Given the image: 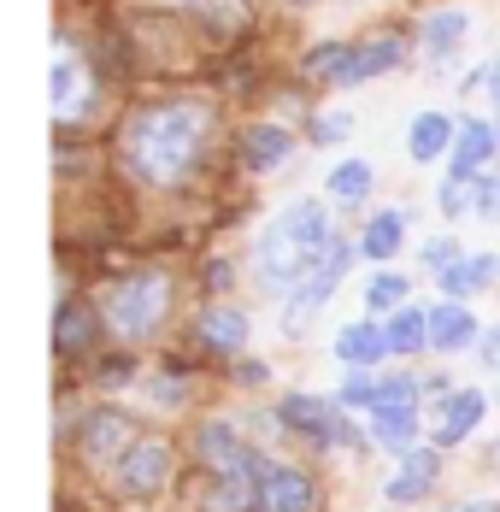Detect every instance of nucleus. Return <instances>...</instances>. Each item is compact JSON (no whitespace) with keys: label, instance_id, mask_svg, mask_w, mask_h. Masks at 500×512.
<instances>
[{"label":"nucleus","instance_id":"4be33fe9","mask_svg":"<svg viewBox=\"0 0 500 512\" xmlns=\"http://www.w3.org/2000/svg\"><path fill=\"white\" fill-rule=\"evenodd\" d=\"M200 454L218 465V471H236V465L248 460V442L236 436V424H206L200 430Z\"/></svg>","mask_w":500,"mask_h":512},{"label":"nucleus","instance_id":"f257e3e1","mask_svg":"<svg viewBox=\"0 0 500 512\" xmlns=\"http://www.w3.org/2000/svg\"><path fill=\"white\" fill-rule=\"evenodd\" d=\"M118 148H124V165H130L142 183L177 189V183L195 171L200 148H206V106H195V101L142 106V112L124 124Z\"/></svg>","mask_w":500,"mask_h":512},{"label":"nucleus","instance_id":"423d86ee","mask_svg":"<svg viewBox=\"0 0 500 512\" xmlns=\"http://www.w3.org/2000/svg\"><path fill=\"white\" fill-rule=\"evenodd\" d=\"M130 448H136V436H130V418L124 412H89L83 418V460L100 465V460H112V454L124 460Z\"/></svg>","mask_w":500,"mask_h":512},{"label":"nucleus","instance_id":"20e7f679","mask_svg":"<svg viewBox=\"0 0 500 512\" xmlns=\"http://www.w3.org/2000/svg\"><path fill=\"white\" fill-rule=\"evenodd\" d=\"M277 224H283L300 248H306V259H312V265H324V259H330V248L342 242V236L330 230V212H324V201H289L283 212H277Z\"/></svg>","mask_w":500,"mask_h":512},{"label":"nucleus","instance_id":"ea45409f","mask_svg":"<svg viewBox=\"0 0 500 512\" xmlns=\"http://www.w3.org/2000/svg\"><path fill=\"white\" fill-rule=\"evenodd\" d=\"M489 460H495V471H500V442H495V454H489Z\"/></svg>","mask_w":500,"mask_h":512},{"label":"nucleus","instance_id":"b1692460","mask_svg":"<svg viewBox=\"0 0 500 512\" xmlns=\"http://www.w3.org/2000/svg\"><path fill=\"white\" fill-rule=\"evenodd\" d=\"M412 430H418V412L412 407H371V436H377L383 448H406Z\"/></svg>","mask_w":500,"mask_h":512},{"label":"nucleus","instance_id":"412c9836","mask_svg":"<svg viewBox=\"0 0 500 512\" xmlns=\"http://www.w3.org/2000/svg\"><path fill=\"white\" fill-rule=\"evenodd\" d=\"M400 230H406V212H395V206H389V212H377V218L365 224V236H359V254H365V259H395L400 242H406Z\"/></svg>","mask_w":500,"mask_h":512},{"label":"nucleus","instance_id":"5701e85b","mask_svg":"<svg viewBox=\"0 0 500 512\" xmlns=\"http://www.w3.org/2000/svg\"><path fill=\"white\" fill-rule=\"evenodd\" d=\"M371 183H377V171H371L365 159H342V165L330 171V201H342V206H359L365 195H371Z\"/></svg>","mask_w":500,"mask_h":512},{"label":"nucleus","instance_id":"e433bc0d","mask_svg":"<svg viewBox=\"0 0 500 512\" xmlns=\"http://www.w3.org/2000/svg\"><path fill=\"white\" fill-rule=\"evenodd\" d=\"M483 359H489V365H500V324L483 336Z\"/></svg>","mask_w":500,"mask_h":512},{"label":"nucleus","instance_id":"7c9ffc66","mask_svg":"<svg viewBox=\"0 0 500 512\" xmlns=\"http://www.w3.org/2000/svg\"><path fill=\"white\" fill-rule=\"evenodd\" d=\"M348 130H353V112H324V118H312V142H318V148L348 142Z\"/></svg>","mask_w":500,"mask_h":512},{"label":"nucleus","instance_id":"6ab92c4d","mask_svg":"<svg viewBox=\"0 0 500 512\" xmlns=\"http://www.w3.org/2000/svg\"><path fill=\"white\" fill-rule=\"evenodd\" d=\"M200 336H206L218 354H236V348L248 342V312L242 307H212L200 318Z\"/></svg>","mask_w":500,"mask_h":512},{"label":"nucleus","instance_id":"58836bf2","mask_svg":"<svg viewBox=\"0 0 500 512\" xmlns=\"http://www.w3.org/2000/svg\"><path fill=\"white\" fill-rule=\"evenodd\" d=\"M453 512H500V507H489V501H471V507H453Z\"/></svg>","mask_w":500,"mask_h":512},{"label":"nucleus","instance_id":"393cba45","mask_svg":"<svg viewBox=\"0 0 500 512\" xmlns=\"http://www.w3.org/2000/svg\"><path fill=\"white\" fill-rule=\"evenodd\" d=\"M424 342H430V312L400 307L395 318H389V348H395V354H418Z\"/></svg>","mask_w":500,"mask_h":512},{"label":"nucleus","instance_id":"473e14b6","mask_svg":"<svg viewBox=\"0 0 500 512\" xmlns=\"http://www.w3.org/2000/svg\"><path fill=\"white\" fill-rule=\"evenodd\" d=\"M377 389H383V383H371L365 371H353L348 383H342V401H348V407H377Z\"/></svg>","mask_w":500,"mask_h":512},{"label":"nucleus","instance_id":"bb28decb","mask_svg":"<svg viewBox=\"0 0 500 512\" xmlns=\"http://www.w3.org/2000/svg\"><path fill=\"white\" fill-rule=\"evenodd\" d=\"M400 301H406V277L400 271H377L365 283V307L371 312H400Z\"/></svg>","mask_w":500,"mask_h":512},{"label":"nucleus","instance_id":"39448f33","mask_svg":"<svg viewBox=\"0 0 500 512\" xmlns=\"http://www.w3.org/2000/svg\"><path fill=\"white\" fill-rule=\"evenodd\" d=\"M277 418H283L289 430L318 436V442H353V430H348V418H342V407H330V401H318V395H289V401L277 407Z\"/></svg>","mask_w":500,"mask_h":512},{"label":"nucleus","instance_id":"c756f323","mask_svg":"<svg viewBox=\"0 0 500 512\" xmlns=\"http://www.w3.org/2000/svg\"><path fill=\"white\" fill-rule=\"evenodd\" d=\"M471 201H477V218H500V177L495 171H477L471 177Z\"/></svg>","mask_w":500,"mask_h":512},{"label":"nucleus","instance_id":"f704fd0d","mask_svg":"<svg viewBox=\"0 0 500 512\" xmlns=\"http://www.w3.org/2000/svg\"><path fill=\"white\" fill-rule=\"evenodd\" d=\"M153 401H159V407H177V401H183V377H159V383H153Z\"/></svg>","mask_w":500,"mask_h":512},{"label":"nucleus","instance_id":"1a4fd4ad","mask_svg":"<svg viewBox=\"0 0 500 512\" xmlns=\"http://www.w3.org/2000/svg\"><path fill=\"white\" fill-rule=\"evenodd\" d=\"M483 412H489V395H483V389H459V395H448L442 412H436V442H442V448L465 442V436L483 424Z\"/></svg>","mask_w":500,"mask_h":512},{"label":"nucleus","instance_id":"dca6fc26","mask_svg":"<svg viewBox=\"0 0 500 512\" xmlns=\"http://www.w3.org/2000/svg\"><path fill=\"white\" fill-rule=\"evenodd\" d=\"M495 271H500L495 254H465L459 265H448L436 283H442V295H448V301H459V295H477V289H489V283H495Z\"/></svg>","mask_w":500,"mask_h":512},{"label":"nucleus","instance_id":"f3484780","mask_svg":"<svg viewBox=\"0 0 500 512\" xmlns=\"http://www.w3.org/2000/svg\"><path fill=\"white\" fill-rule=\"evenodd\" d=\"M471 336H477V318H471V307L442 301V307L430 312V348L453 354V348H471Z\"/></svg>","mask_w":500,"mask_h":512},{"label":"nucleus","instance_id":"72a5a7b5","mask_svg":"<svg viewBox=\"0 0 500 512\" xmlns=\"http://www.w3.org/2000/svg\"><path fill=\"white\" fill-rule=\"evenodd\" d=\"M418 401V383H383L377 389V407H412Z\"/></svg>","mask_w":500,"mask_h":512},{"label":"nucleus","instance_id":"2f4dec72","mask_svg":"<svg viewBox=\"0 0 500 512\" xmlns=\"http://www.w3.org/2000/svg\"><path fill=\"white\" fill-rule=\"evenodd\" d=\"M459 248H453V236H436V242H424V271H436V277H442V271H448V265H459Z\"/></svg>","mask_w":500,"mask_h":512},{"label":"nucleus","instance_id":"9b49d317","mask_svg":"<svg viewBox=\"0 0 500 512\" xmlns=\"http://www.w3.org/2000/svg\"><path fill=\"white\" fill-rule=\"evenodd\" d=\"M465 36H471V12H459V6L430 12V18H424V59H430V65H448L453 53L465 48Z\"/></svg>","mask_w":500,"mask_h":512},{"label":"nucleus","instance_id":"0eeeda50","mask_svg":"<svg viewBox=\"0 0 500 512\" xmlns=\"http://www.w3.org/2000/svg\"><path fill=\"white\" fill-rule=\"evenodd\" d=\"M500 154V130L483 124V118H465L459 136H453V177H477L489 171V159Z\"/></svg>","mask_w":500,"mask_h":512},{"label":"nucleus","instance_id":"aec40b11","mask_svg":"<svg viewBox=\"0 0 500 512\" xmlns=\"http://www.w3.org/2000/svg\"><path fill=\"white\" fill-rule=\"evenodd\" d=\"M83 95H89V77H83V65L59 48V59H53V112H59V118H71V112L83 106Z\"/></svg>","mask_w":500,"mask_h":512},{"label":"nucleus","instance_id":"a878e982","mask_svg":"<svg viewBox=\"0 0 500 512\" xmlns=\"http://www.w3.org/2000/svg\"><path fill=\"white\" fill-rule=\"evenodd\" d=\"M348 59H353V42H318V48L306 53V77H330V83H342V71H348Z\"/></svg>","mask_w":500,"mask_h":512},{"label":"nucleus","instance_id":"9d476101","mask_svg":"<svg viewBox=\"0 0 500 512\" xmlns=\"http://www.w3.org/2000/svg\"><path fill=\"white\" fill-rule=\"evenodd\" d=\"M165 477H171V448H165V442H136V448L124 454V471H118V483H124L130 495H153Z\"/></svg>","mask_w":500,"mask_h":512},{"label":"nucleus","instance_id":"a211bd4d","mask_svg":"<svg viewBox=\"0 0 500 512\" xmlns=\"http://www.w3.org/2000/svg\"><path fill=\"white\" fill-rule=\"evenodd\" d=\"M336 354L348 359V365H377V359L395 354V348H389V330H377V324H348V330L336 336Z\"/></svg>","mask_w":500,"mask_h":512},{"label":"nucleus","instance_id":"4468645a","mask_svg":"<svg viewBox=\"0 0 500 512\" xmlns=\"http://www.w3.org/2000/svg\"><path fill=\"white\" fill-rule=\"evenodd\" d=\"M436 477H442V460H436V448H412V454L400 460V477L389 483V501H424Z\"/></svg>","mask_w":500,"mask_h":512},{"label":"nucleus","instance_id":"f03ea898","mask_svg":"<svg viewBox=\"0 0 500 512\" xmlns=\"http://www.w3.org/2000/svg\"><path fill=\"white\" fill-rule=\"evenodd\" d=\"M165 307H171V283H165L159 271H136V277H124V283L106 295V324H112L118 336L142 342V336H153V330L165 324Z\"/></svg>","mask_w":500,"mask_h":512},{"label":"nucleus","instance_id":"2eb2a0df","mask_svg":"<svg viewBox=\"0 0 500 512\" xmlns=\"http://www.w3.org/2000/svg\"><path fill=\"white\" fill-rule=\"evenodd\" d=\"M242 154H248L253 171H277L283 159L295 154V136L283 124H253L248 136H242Z\"/></svg>","mask_w":500,"mask_h":512},{"label":"nucleus","instance_id":"c85d7f7f","mask_svg":"<svg viewBox=\"0 0 500 512\" xmlns=\"http://www.w3.org/2000/svg\"><path fill=\"white\" fill-rule=\"evenodd\" d=\"M436 201H442V212H448V218H465V212H477V201H471V177H448V183L436 189Z\"/></svg>","mask_w":500,"mask_h":512},{"label":"nucleus","instance_id":"4c0bfd02","mask_svg":"<svg viewBox=\"0 0 500 512\" xmlns=\"http://www.w3.org/2000/svg\"><path fill=\"white\" fill-rule=\"evenodd\" d=\"M489 95H495V106H500V59L489 65Z\"/></svg>","mask_w":500,"mask_h":512},{"label":"nucleus","instance_id":"6e6552de","mask_svg":"<svg viewBox=\"0 0 500 512\" xmlns=\"http://www.w3.org/2000/svg\"><path fill=\"white\" fill-rule=\"evenodd\" d=\"M400 59H406V42H400V36H371V42H353V59H348V71H342V83H336V89L371 83V77L395 71Z\"/></svg>","mask_w":500,"mask_h":512},{"label":"nucleus","instance_id":"f8f14e48","mask_svg":"<svg viewBox=\"0 0 500 512\" xmlns=\"http://www.w3.org/2000/svg\"><path fill=\"white\" fill-rule=\"evenodd\" d=\"M312 501H318V489L306 471H295V465L265 471V512H312Z\"/></svg>","mask_w":500,"mask_h":512},{"label":"nucleus","instance_id":"cd10ccee","mask_svg":"<svg viewBox=\"0 0 500 512\" xmlns=\"http://www.w3.org/2000/svg\"><path fill=\"white\" fill-rule=\"evenodd\" d=\"M83 336H89V312L77 301H59V354H71Z\"/></svg>","mask_w":500,"mask_h":512},{"label":"nucleus","instance_id":"ddd939ff","mask_svg":"<svg viewBox=\"0 0 500 512\" xmlns=\"http://www.w3.org/2000/svg\"><path fill=\"white\" fill-rule=\"evenodd\" d=\"M453 136H459V130H453L442 112H418V118L406 124V154L418 159V165H436L442 154H453Z\"/></svg>","mask_w":500,"mask_h":512},{"label":"nucleus","instance_id":"7ed1b4c3","mask_svg":"<svg viewBox=\"0 0 500 512\" xmlns=\"http://www.w3.org/2000/svg\"><path fill=\"white\" fill-rule=\"evenodd\" d=\"M253 265H259V283H265L271 295H295L300 283L318 271L283 224H265V236H259V248H253Z\"/></svg>","mask_w":500,"mask_h":512},{"label":"nucleus","instance_id":"c9c22d12","mask_svg":"<svg viewBox=\"0 0 500 512\" xmlns=\"http://www.w3.org/2000/svg\"><path fill=\"white\" fill-rule=\"evenodd\" d=\"M206 289H218V295L230 289V259H212V265H206Z\"/></svg>","mask_w":500,"mask_h":512}]
</instances>
